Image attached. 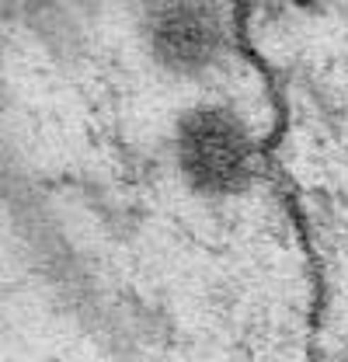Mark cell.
<instances>
[{
    "instance_id": "1",
    "label": "cell",
    "mask_w": 348,
    "mask_h": 362,
    "mask_svg": "<svg viewBox=\"0 0 348 362\" xmlns=\"http://www.w3.org/2000/svg\"><path fill=\"white\" fill-rule=\"evenodd\" d=\"M178 164L199 192L226 195L251 178L255 143L226 108H195L178 126Z\"/></svg>"
},
{
    "instance_id": "2",
    "label": "cell",
    "mask_w": 348,
    "mask_h": 362,
    "mask_svg": "<svg viewBox=\"0 0 348 362\" xmlns=\"http://www.w3.org/2000/svg\"><path fill=\"white\" fill-rule=\"evenodd\" d=\"M150 45L161 66L174 74H199L219 56L223 28L209 7L168 4L150 21Z\"/></svg>"
}]
</instances>
